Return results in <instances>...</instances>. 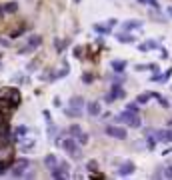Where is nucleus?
Masks as SVG:
<instances>
[{
	"instance_id": "f257e3e1",
	"label": "nucleus",
	"mask_w": 172,
	"mask_h": 180,
	"mask_svg": "<svg viewBox=\"0 0 172 180\" xmlns=\"http://www.w3.org/2000/svg\"><path fill=\"white\" fill-rule=\"evenodd\" d=\"M60 146H62V148L66 150V152H68V154H70L72 158H80V156H82V154H80V148H78V144L74 142V138H66V140H62V142H60Z\"/></svg>"
},
{
	"instance_id": "f03ea898",
	"label": "nucleus",
	"mask_w": 172,
	"mask_h": 180,
	"mask_svg": "<svg viewBox=\"0 0 172 180\" xmlns=\"http://www.w3.org/2000/svg\"><path fill=\"white\" fill-rule=\"evenodd\" d=\"M118 120H120V122H126L128 126H138V124H140V120H138V116H134V114L128 110V112H122L120 116H118Z\"/></svg>"
},
{
	"instance_id": "7ed1b4c3",
	"label": "nucleus",
	"mask_w": 172,
	"mask_h": 180,
	"mask_svg": "<svg viewBox=\"0 0 172 180\" xmlns=\"http://www.w3.org/2000/svg\"><path fill=\"white\" fill-rule=\"evenodd\" d=\"M106 134L112 136V138H126V128H120V126H106Z\"/></svg>"
},
{
	"instance_id": "20e7f679",
	"label": "nucleus",
	"mask_w": 172,
	"mask_h": 180,
	"mask_svg": "<svg viewBox=\"0 0 172 180\" xmlns=\"http://www.w3.org/2000/svg\"><path fill=\"white\" fill-rule=\"evenodd\" d=\"M24 168H28V160H20L16 166H12V176H22Z\"/></svg>"
},
{
	"instance_id": "39448f33",
	"label": "nucleus",
	"mask_w": 172,
	"mask_h": 180,
	"mask_svg": "<svg viewBox=\"0 0 172 180\" xmlns=\"http://www.w3.org/2000/svg\"><path fill=\"white\" fill-rule=\"evenodd\" d=\"M156 138L160 142H172V130H158Z\"/></svg>"
},
{
	"instance_id": "423d86ee",
	"label": "nucleus",
	"mask_w": 172,
	"mask_h": 180,
	"mask_svg": "<svg viewBox=\"0 0 172 180\" xmlns=\"http://www.w3.org/2000/svg\"><path fill=\"white\" fill-rule=\"evenodd\" d=\"M38 44H40V36H32L30 40H28V44L22 48V52H30V50H34V48L38 46Z\"/></svg>"
},
{
	"instance_id": "0eeeda50",
	"label": "nucleus",
	"mask_w": 172,
	"mask_h": 180,
	"mask_svg": "<svg viewBox=\"0 0 172 180\" xmlns=\"http://www.w3.org/2000/svg\"><path fill=\"white\" fill-rule=\"evenodd\" d=\"M122 26H124V30H134V28H140L142 22H140V20H136V18H130V20H126Z\"/></svg>"
},
{
	"instance_id": "6e6552de",
	"label": "nucleus",
	"mask_w": 172,
	"mask_h": 180,
	"mask_svg": "<svg viewBox=\"0 0 172 180\" xmlns=\"http://www.w3.org/2000/svg\"><path fill=\"white\" fill-rule=\"evenodd\" d=\"M100 112H102V108H100L98 102H90V104H88V114H90V116H98Z\"/></svg>"
},
{
	"instance_id": "1a4fd4ad",
	"label": "nucleus",
	"mask_w": 172,
	"mask_h": 180,
	"mask_svg": "<svg viewBox=\"0 0 172 180\" xmlns=\"http://www.w3.org/2000/svg\"><path fill=\"white\" fill-rule=\"evenodd\" d=\"M134 170V164L132 162H124V164L120 166V170H118V174H120V176H126V174H130Z\"/></svg>"
},
{
	"instance_id": "9d476101",
	"label": "nucleus",
	"mask_w": 172,
	"mask_h": 180,
	"mask_svg": "<svg viewBox=\"0 0 172 180\" xmlns=\"http://www.w3.org/2000/svg\"><path fill=\"white\" fill-rule=\"evenodd\" d=\"M118 96H122V90H120V88H114V92L106 94V100H108V102H112V100H116Z\"/></svg>"
},
{
	"instance_id": "9b49d317",
	"label": "nucleus",
	"mask_w": 172,
	"mask_h": 180,
	"mask_svg": "<svg viewBox=\"0 0 172 180\" xmlns=\"http://www.w3.org/2000/svg\"><path fill=\"white\" fill-rule=\"evenodd\" d=\"M44 162H46L48 168H54V166H56V156H54V154H48V156L44 158Z\"/></svg>"
},
{
	"instance_id": "f8f14e48",
	"label": "nucleus",
	"mask_w": 172,
	"mask_h": 180,
	"mask_svg": "<svg viewBox=\"0 0 172 180\" xmlns=\"http://www.w3.org/2000/svg\"><path fill=\"white\" fill-rule=\"evenodd\" d=\"M138 48H140V50H152V48H156V42H154V40H148L146 44H140Z\"/></svg>"
},
{
	"instance_id": "ddd939ff",
	"label": "nucleus",
	"mask_w": 172,
	"mask_h": 180,
	"mask_svg": "<svg viewBox=\"0 0 172 180\" xmlns=\"http://www.w3.org/2000/svg\"><path fill=\"white\" fill-rule=\"evenodd\" d=\"M26 134V126H18L16 128V138H18V136H24Z\"/></svg>"
},
{
	"instance_id": "4468645a",
	"label": "nucleus",
	"mask_w": 172,
	"mask_h": 180,
	"mask_svg": "<svg viewBox=\"0 0 172 180\" xmlns=\"http://www.w3.org/2000/svg\"><path fill=\"white\" fill-rule=\"evenodd\" d=\"M162 176H166V178H172V166H166V168H164Z\"/></svg>"
},
{
	"instance_id": "2eb2a0df",
	"label": "nucleus",
	"mask_w": 172,
	"mask_h": 180,
	"mask_svg": "<svg viewBox=\"0 0 172 180\" xmlns=\"http://www.w3.org/2000/svg\"><path fill=\"white\" fill-rule=\"evenodd\" d=\"M118 40H120V42H132V36H124V34H118Z\"/></svg>"
},
{
	"instance_id": "dca6fc26",
	"label": "nucleus",
	"mask_w": 172,
	"mask_h": 180,
	"mask_svg": "<svg viewBox=\"0 0 172 180\" xmlns=\"http://www.w3.org/2000/svg\"><path fill=\"white\" fill-rule=\"evenodd\" d=\"M70 132L76 134V136H80V132H82V130H80V126H76V124H74V126H70Z\"/></svg>"
},
{
	"instance_id": "f3484780",
	"label": "nucleus",
	"mask_w": 172,
	"mask_h": 180,
	"mask_svg": "<svg viewBox=\"0 0 172 180\" xmlns=\"http://www.w3.org/2000/svg\"><path fill=\"white\" fill-rule=\"evenodd\" d=\"M112 66H114L116 70H122L124 68V62H112Z\"/></svg>"
},
{
	"instance_id": "a211bd4d",
	"label": "nucleus",
	"mask_w": 172,
	"mask_h": 180,
	"mask_svg": "<svg viewBox=\"0 0 172 180\" xmlns=\"http://www.w3.org/2000/svg\"><path fill=\"white\" fill-rule=\"evenodd\" d=\"M148 94H144V96H138V102H142V104H144V102H148Z\"/></svg>"
},
{
	"instance_id": "6ab92c4d",
	"label": "nucleus",
	"mask_w": 172,
	"mask_h": 180,
	"mask_svg": "<svg viewBox=\"0 0 172 180\" xmlns=\"http://www.w3.org/2000/svg\"><path fill=\"white\" fill-rule=\"evenodd\" d=\"M168 14H170V16H172V8H170V10H168Z\"/></svg>"
}]
</instances>
